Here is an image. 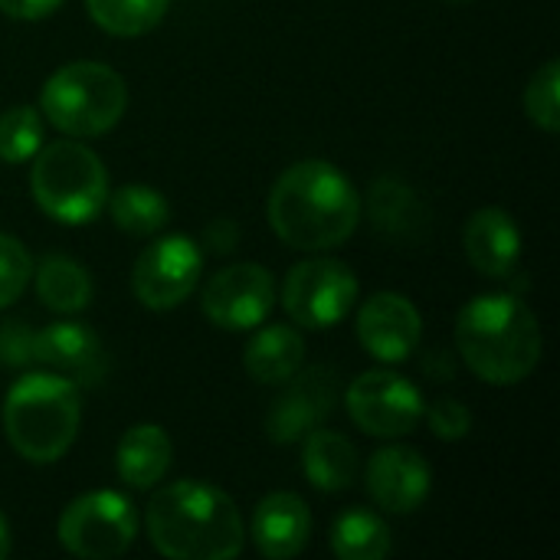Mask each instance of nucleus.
<instances>
[{
	"instance_id": "obj_1",
	"label": "nucleus",
	"mask_w": 560,
	"mask_h": 560,
	"mask_svg": "<svg viewBox=\"0 0 560 560\" xmlns=\"http://www.w3.org/2000/svg\"><path fill=\"white\" fill-rule=\"evenodd\" d=\"M266 217L276 236L302 253L341 246L361 220L354 184L328 161H299L269 190Z\"/></svg>"
},
{
	"instance_id": "obj_2",
	"label": "nucleus",
	"mask_w": 560,
	"mask_h": 560,
	"mask_svg": "<svg viewBox=\"0 0 560 560\" xmlns=\"http://www.w3.org/2000/svg\"><path fill=\"white\" fill-rule=\"evenodd\" d=\"M144 528L158 555L171 560H233L246 545L236 502L210 482H174L144 512Z\"/></svg>"
},
{
	"instance_id": "obj_3",
	"label": "nucleus",
	"mask_w": 560,
	"mask_h": 560,
	"mask_svg": "<svg viewBox=\"0 0 560 560\" xmlns=\"http://www.w3.org/2000/svg\"><path fill=\"white\" fill-rule=\"evenodd\" d=\"M456 348L479 381L512 387L541 361V325L518 295H479L456 318Z\"/></svg>"
},
{
	"instance_id": "obj_4",
	"label": "nucleus",
	"mask_w": 560,
	"mask_h": 560,
	"mask_svg": "<svg viewBox=\"0 0 560 560\" xmlns=\"http://www.w3.org/2000/svg\"><path fill=\"white\" fill-rule=\"evenodd\" d=\"M82 420L79 384L56 371L23 374L3 397V433L7 443L26 463H59L75 443Z\"/></svg>"
},
{
	"instance_id": "obj_5",
	"label": "nucleus",
	"mask_w": 560,
	"mask_h": 560,
	"mask_svg": "<svg viewBox=\"0 0 560 560\" xmlns=\"http://www.w3.org/2000/svg\"><path fill=\"white\" fill-rule=\"evenodd\" d=\"M30 167L36 207L66 226L92 223L108 203V174L102 158L79 141L43 144Z\"/></svg>"
},
{
	"instance_id": "obj_6",
	"label": "nucleus",
	"mask_w": 560,
	"mask_h": 560,
	"mask_svg": "<svg viewBox=\"0 0 560 560\" xmlns=\"http://www.w3.org/2000/svg\"><path fill=\"white\" fill-rule=\"evenodd\" d=\"M128 105L125 79L105 62H69L56 69L39 92V115L69 135V138H95L112 131Z\"/></svg>"
},
{
	"instance_id": "obj_7",
	"label": "nucleus",
	"mask_w": 560,
	"mask_h": 560,
	"mask_svg": "<svg viewBox=\"0 0 560 560\" xmlns=\"http://www.w3.org/2000/svg\"><path fill=\"white\" fill-rule=\"evenodd\" d=\"M59 545L85 560H108L125 555L138 535L135 505L112 489L79 495L59 515Z\"/></svg>"
},
{
	"instance_id": "obj_8",
	"label": "nucleus",
	"mask_w": 560,
	"mask_h": 560,
	"mask_svg": "<svg viewBox=\"0 0 560 560\" xmlns=\"http://www.w3.org/2000/svg\"><path fill=\"white\" fill-rule=\"evenodd\" d=\"M358 302V279L338 259H305L289 269L282 285V305L302 328H335L351 315Z\"/></svg>"
},
{
	"instance_id": "obj_9",
	"label": "nucleus",
	"mask_w": 560,
	"mask_h": 560,
	"mask_svg": "<svg viewBox=\"0 0 560 560\" xmlns=\"http://www.w3.org/2000/svg\"><path fill=\"white\" fill-rule=\"evenodd\" d=\"M200 269H203V256L194 240L180 233L161 236L151 246H144L141 256L135 259L131 292L144 308L167 312L177 308L184 299H190V292L200 282Z\"/></svg>"
},
{
	"instance_id": "obj_10",
	"label": "nucleus",
	"mask_w": 560,
	"mask_h": 560,
	"mask_svg": "<svg viewBox=\"0 0 560 560\" xmlns=\"http://www.w3.org/2000/svg\"><path fill=\"white\" fill-rule=\"evenodd\" d=\"M348 413L368 436L397 440L420 427L427 404L423 394L390 371H368L348 387Z\"/></svg>"
},
{
	"instance_id": "obj_11",
	"label": "nucleus",
	"mask_w": 560,
	"mask_h": 560,
	"mask_svg": "<svg viewBox=\"0 0 560 560\" xmlns=\"http://www.w3.org/2000/svg\"><path fill=\"white\" fill-rule=\"evenodd\" d=\"M203 315L226 331H253L259 328L276 305L272 272L259 262H236L220 269L200 295Z\"/></svg>"
},
{
	"instance_id": "obj_12",
	"label": "nucleus",
	"mask_w": 560,
	"mask_h": 560,
	"mask_svg": "<svg viewBox=\"0 0 560 560\" xmlns=\"http://www.w3.org/2000/svg\"><path fill=\"white\" fill-rule=\"evenodd\" d=\"M358 338L371 358L397 364L417 351L423 338V318L407 295L377 292L358 312Z\"/></svg>"
},
{
	"instance_id": "obj_13",
	"label": "nucleus",
	"mask_w": 560,
	"mask_h": 560,
	"mask_svg": "<svg viewBox=\"0 0 560 560\" xmlns=\"http://www.w3.org/2000/svg\"><path fill=\"white\" fill-rule=\"evenodd\" d=\"M292 384L282 390V397L272 404L269 417H266V433L272 443H299L305 433H312L315 427H322V420L331 417L335 400H338V384L328 371L315 368L305 371L302 377H289Z\"/></svg>"
},
{
	"instance_id": "obj_14",
	"label": "nucleus",
	"mask_w": 560,
	"mask_h": 560,
	"mask_svg": "<svg viewBox=\"0 0 560 560\" xmlns=\"http://www.w3.org/2000/svg\"><path fill=\"white\" fill-rule=\"evenodd\" d=\"M433 489L430 463L410 446H387L368 463V492L371 499L394 515L417 512Z\"/></svg>"
},
{
	"instance_id": "obj_15",
	"label": "nucleus",
	"mask_w": 560,
	"mask_h": 560,
	"mask_svg": "<svg viewBox=\"0 0 560 560\" xmlns=\"http://www.w3.org/2000/svg\"><path fill=\"white\" fill-rule=\"evenodd\" d=\"M30 361L69 377L72 384H98V377L105 374L102 341L92 328L79 322H56L33 331Z\"/></svg>"
},
{
	"instance_id": "obj_16",
	"label": "nucleus",
	"mask_w": 560,
	"mask_h": 560,
	"mask_svg": "<svg viewBox=\"0 0 560 560\" xmlns=\"http://www.w3.org/2000/svg\"><path fill=\"white\" fill-rule=\"evenodd\" d=\"M249 535L262 558H295L312 538V512L295 492H272L253 509Z\"/></svg>"
},
{
	"instance_id": "obj_17",
	"label": "nucleus",
	"mask_w": 560,
	"mask_h": 560,
	"mask_svg": "<svg viewBox=\"0 0 560 560\" xmlns=\"http://www.w3.org/2000/svg\"><path fill=\"white\" fill-rule=\"evenodd\" d=\"M466 256L489 279H509L522 256V233L512 213L499 207H482L466 220Z\"/></svg>"
},
{
	"instance_id": "obj_18",
	"label": "nucleus",
	"mask_w": 560,
	"mask_h": 560,
	"mask_svg": "<svg viewBox=\"0 0 560 560\" xmlns=\"http://www.w3.org/2000/svg\"><path fill=\"white\" fill-rule=\"evenodd\" d=\"M171 436L158 423H135L125 430L115 450V469L118 479L131 489H151L154 482L164 479L171 466Z\"/></svg>"
},
{
	"instance_id": "obj_19",
	"label": "nucleus",
	"mask_w": 560,
	"mask_h": 560,
	"mask_svg": "<svg viewBox=\"0 0 560 560\" xmlns=\"http://www.w3.org/2000/svg\"><path fill=\"white\" fill-rule=\"evenodd\" d=\"M302 358H305V338L299 335V328H292V325H266L246 345L243 368L259 384H285L292 374H299Z\"/></svg>"
},
{
	"instance_id": "obj_20",
	"label": "nucleus",
	"mask_w": 560,
	"mask_h": 560,
	"mask_svg": "<svg viewBox=\"0 0 560 560\" xmlns=\"http://www.w3.org/2000/svg\"><path fill=\"white\" fill-rule=\"evenodd\" d=\"M302 469L318 492H345L358 476V450L348 436L315 427L302 436Z\"/></svg>"
},
{
	"instance_id": "obj_21",
	"label": "nucleus",
	"mask_w": 560,
	"mask_h": 560,
	"mask_svg": "<svg viewBox=\"0 0 560 560\" xmlns=\"http://www.w3.org/2000/svg\"><path fill=\"white\" fill-rule=\"evenodd\" d=\"M368 213L377 233L387 240H417L427 226V210L420 197L397 177H381L371 187Z\"/></svg>"
},
{
	"instance_id": "obj_22",
	"label": "nucleus",
	"mask_w": 560,
	"mask_h": 560,
	"mask_svg": "<svg viewBox=\"0 0 560 560\" xmlns=\"http://www.w3.org/2000/svg\"><path fill=\"white\" fill-rule=\"evenodd\" d=\"M36 295L43 299L49 312L75 315L89 308L92 302V279L75 259L52 253V256H43L36 266Z\"/></svg>"
},
{
	"instance_id": "obj_23",
	"label": "nucleus",
	"mask_w": 560,
	"mask_h": 560,
	"mask_svg": "<svg viewBox=\"0 0 560 560\" xmlns=\"http://www.w3.org/2000/svg\"><path fill=\"white\" fill-rule=\"evenodd\" d=\"M331 551L341 560H384L390 555V528L368 509H351L331 525Z\"/></svg>"
},
{
	"instance_id": "obj_24",
	"label": "nucleus",
	"mask_w": 560,
	"mask_h": 560,
	"mask_svg": "<svg viewBox=\"0 0 560 560\" xmlns=\"http://www.w3.org/2000/svg\"><path fill=\"white\" fill-rule=\"evenodd\" d=\"M108 213L115 220L118 230H125L128 236H154L158 230H164L171 207L161 197V190L148 187V184H125L115 194L108 190Z\"/></svg>"
},
{
	"instance_id": "obj_25",
	"label": "nucleus",
	"mask_w": 560,
	"mask_h": 560,
	"mask_svg": "<svg viewBox=\"0 0 560 560\" xmlns=\"http://www.w3.org/2000/svg\"><path fill=\"white\" fill-rule=\"evenodd\" d=\"M89 16L112 36H141L154 30L171 0H85Z\"/></svg>"
},
{
	"instance_id": "obj_26",
	"label": "nucleus",
	"mask_w": 560,
	"mask_h": 560,
	"mask_svg": "<svg viewBox=\"0 0 560 560\" xmlns=\"http://www.w3.org/2000/svg\"><path fill=\"white\" fill-rule=\"evenodd\" d=\"M43 148V121L33 105H13L0 115V161L23 164Z\"/></svg>"
},
{
	"instance_id": "obj_27",
	"label": "nucleus",
	"mask_w": 560,
	"mask_h": 560,
	"mask_svg": "<svg viewBox=\"0 0 560 560\" xmlns=\"http://www.w3.org/2000/svg\"><path fill=\"white\" fill-rule=\"evenodd\" d=\"M525 112H528V118H532L541 131H548V135H555L560 128L558 59L545 62V66L532 75V82H528V89H525Z\"/></svg>"
},
{
	"instance_id": "obj_28",
	"label": "nucleus",
	"mask_w": 560,
	"mask_h": 560,
	"mask_svg": "<svg viewBox=\"0 0 560 560\" xmlns=\"http://www.w3.org/2000/svg\"><path fill=\"white\" fill-rule=\"evenodd\" d=\"M33 279V259L16 236L0 233V312L13 305Z\"/></svg>"
},
{
	"instance_id": "obj_29",
	"label": "nucleus",
	"mask_w": 560,
	"mask_h": 560,
	"mask_svg": "<svg viewBox=\"0 0 560 560\" xmlns=\"http://www.w3.org/2000/svg\"><path fill=\"white\" fill-rule=\"evenodd\" d=\"M423 417L430 420L433 436L443 440V443H459V440H466L469 430H472V413H469V407L459 404V400H450V397L436 400Z\"/></svg>"
},
{
	"instance_id": "obj_30",
	"label": "nucleus",
	"mask_w": 560,
	"mask_h": 560,
	"mask_svg": "<svg viewBox=\"0 0 560 560\" xmlns=\"http://www.w3.org/2000/svg\"><path fill=\"white\" fill-rule=\"evenodd\" d=\"M30 341H33V331H26L23 322L0 328V358L7 364H33L30 361Z\"/></svg>"
},
{
	"instance_id": "obj_31",
	"label": "nucleus",
	"mask_w": 560,
	"mask_h": 560,
	"mask_svg": "<svg viewBox=\"0 0 560 560\" xmlns=\"http://www.w3.org/2000/svg\"><path fill=\"white\" fill-rule=\"evenodd\" d=\"M62 0H0V10L13 20H46Z\"/></svg>"
},
{
	"instance_id": "obj_32",
	"label": "nucleus",
	"mask_w": 560,
	"mask_h": 560,
	"mask_svg": "<svg viewBox=\"0 0 560 560\" xmlns=\"http://www.w3.org/2000/svg\"><path fill=\"white\" fill-rule=\"evenodd\" d=\"M10 525H7V518H3V512H0V558H7L10 555Z\"/></svg>"
},
{
	"instance_id": "obj_33",
	"label": "nucleus",
	"mask_w": 560,
	"mask_h": 560,
	"mask_svg": "<svg viewBox=\"0 0 560 560\" xmlns=\"http://www.w3.org/2000/svg\"><path fill=\"white\" fill-rule=\"evenodd\" d=\"M450 3H469V0H450Z\"/></svg>"
}]
</instances>
